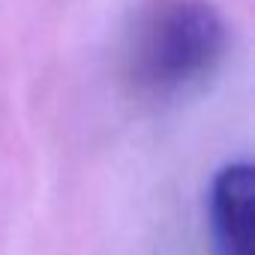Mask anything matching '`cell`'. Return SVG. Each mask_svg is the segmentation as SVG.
I'll use <instances>...</instances> for the list:
<instances>
[{
	"instance_id": "cell-2",
	"label": "cell",
	"mask_w": 255,
	"mask_h": 255,
	"mask_svg": "<svg viewBox=\"0 0 255 255\" xmlns=\"http://www.w3.org/2000/svg\"><path fill=\"white\" fill-rule=\"evenodd\" d=\"M210 225L216 237V255H252L255 171L249 162H231L213 177Z\"/></svg>"
},
{
	"instance_id": "cell-1",
	"label": "cell",
	"mask_w": 255,
	"mask_h": 255,
	"mask_svg": "<svg viewBox=\"0 0 255 255\" xmlns=\"http://www.w3.org/2000/svg\"><path fill=\"white\" fill-rule=\"evenodd\" d=\"M225 48V21L207 0H159L135 30L129 72L138 90L174 96L201 84Z\"/></svg>"
}]
</instances>
